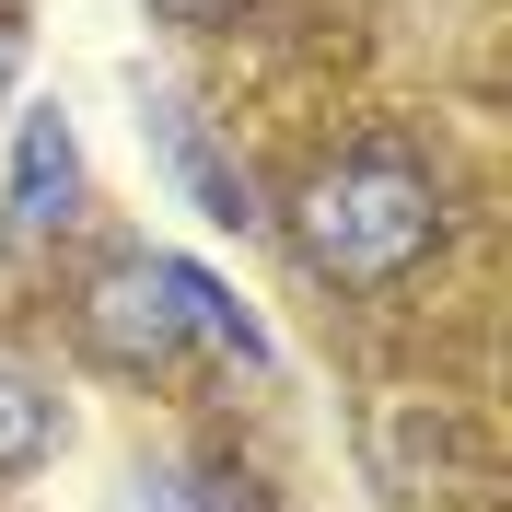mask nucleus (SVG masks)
Masks as SVG:
<instances>
[{"mask_svg": "<svg viewBox=\"0 0 512 512\" xmlns=\"http://www.w3.org/2000/svg\"><path fill=\"white\" fill-rule=\"evenodd\" d=\"M280 222L303 245V268L373 291V280H408L419 256L443 245V198H431V175L408 152H326V163H303Z\"/></svg>", "mask_w": 512, "mask_h": 512, "instance_id": "f257e3e1", "label": "nucleus"}, {"mask_svg": "<svg viewBox=\"0 0 512 512\" xmlns=\"http://www.w3.org/2000/svg\"><path fill=\"white\" fill-rule=\"evenodd\" d=\"M82 338H94L105 361H128V373L187 361V350L256 361V315L210 280V268L152 256V245H128V256H105V268H94V291H82Z\"/></svg>", "mask_w": 512, "mask_h": 512, "instance_id": "f03ea898", "label": "nucleus"}, {"mask_svg": "<svg viewBox=\"0 0 512 512\" xmlns=\"http://www.w3.org/2000/svg\"><path fill=\"white\" fill-rule=\"evenodd\" d=\"M82 210V140H70L59 105H35L12 128V198H0V245H35V233H59Z\"/></svg>", "mask_w": 512, "mask_h": 512, "instance_id": "7ed1b4c3", "label": "nucleus"}, {"mask_svg": "<svg viewBox=\"0 0 512 512\" xmlns=\"http://www.w3.org/2000/svg\"><path fill=\"white\" fill-rule=\"evenodd\" d=\"M140 128L163 140V163H175V187H187V198H198V210H210L222 233H256V187H245V175L222 163V140H210V128H198V117H187L175 94H140Z\"/></svg>", "mask_w": 512, "mask_h": 512, "instance_id": "20e7f679", "label": "nucleus"}, {"mask_svg": "<svg viewBox=\"0 0 512 512\" xmlns=\"http://www.w3.org/2000/svg\"><path fill=\"white\" fill-rule=\"evenodd\" d=\"M47 443H59V408H47V384L0 373V478H24V466H35Z\"/></svg>", "mask_w": 512, "mask_h": 512, "instance_id": "39448f33", "label": "nucleus"}, {"mask_svg": "<svg viewBox=\"0 0 512 512\" xmlns=\"http://www.w3.org/2000/svg\"><path fill=\"white\" fill-rule=\"evenodd\" d=\"M117 501H128V512H222V489H210V478H187V466H140Z\"/></svg>", "mask_w": 512, "mask_h": 512, "instance_id": "423d86ee", "label": "nucleus"}, {"mask_svg": "<svg viewBox=\"0 0 512 512\" xmlns=\"http://www.w3.org/2000/svg\"><path fill=\"white\" fill-rule=\"evenodd\" d=\"M152 12H163V24H222L233 0H152Z\"/></svg>", "mask_w": 512, "mask_h": 512, "instance_id": "0eeeda50", "label": "nucleus"}, {"mask_svg": "<svg viewBox=\"0 0 512 512\" xmlns=\"http://www.w3.org/2000/svg\"><path fill=\"white\" fill-rule=\"evenodd\" d=\"M0 94H12V24H0Z\"/></svg>", "mask_w": 512, "mask_h": 512, "instance_id": "6e6552de", "label": "nucleus"}]
</instances>
